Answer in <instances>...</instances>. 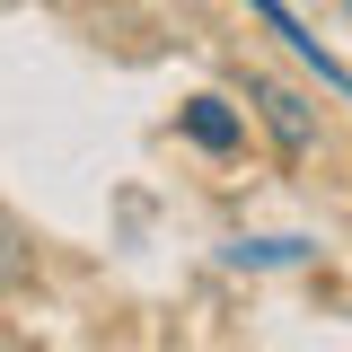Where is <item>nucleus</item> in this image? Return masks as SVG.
Masks as SVG:
<instances>
[{
  "mask_svg": "<svg viewBox=\"0 0 352 352\" xmlns=\"http://www.w3.org/2000/svg\"><path fill=\"white\" fill-rule=\"evenodd\" d=\"M185 132H194L203 150H229V141H238V115H229L220 97H185Z\"/></svg>",
  "mask_w": 352,
  "mask_h": 352,
  "instance_id": "20e7f679",
  "label": "nucleus"
},
{
  "mask_svg": "<svg viewBox=\"0 0 352 352\" xmlns=\"http://www.w3.org/2000/svg\"><path fill=\"white\" fill-rule=\"evenodd\" d=\"M344 9H352V0H344Z\"/></svg>",
  "mask_w": 352,
  "mask_h": 352,
  "instance_id": "423d86ee",
  "label": "nucleus"
},
{
  "mask_svg": "<svg viewBox=\"0 0 352 352\" xmlns=\"http://www.w3.org/2000/svg\"><path fill=\"white\" fill-rule=\"evenodd\" d=\"M247 9H256V18H264V27H273V36H282V44H291L300 62H317V80H326V88H352V71H344V62H335V53H326V44H317V36H308V27H300V18H291V9H282V0H247Z\"/></svg>",
  "mask_w": 352,
  "mask_h": 352,
  "instance_id": "f03ea898",
  "label": "nucleus"
},
{
  "mask_svg": "<svg viewBox=\"0 0 352 352\" xmlns=\"http://www.w3.org/2000/svg\"><path fill=\"white\" fill-rule=\"evenodd\" d=\"M36 282V238L18 229V212H0V291H27Z\"/></svg>",
  "mask_w": 352,
  "mask_h": 352,
  "instance_id": "7ed1b4c3",
  "label": "nucleus"
},
{
  "mask_svg": "<svg viewBox=\"0 0 352 352\" xmlns=\"http://www.w3.org/2000/svg\"><path fill=\"white\" fill-rule=\"evenodd\" d=\"M238 264H291V256H308L300 238H256V247H229Z\"/></svg>",
  "mask_w": 352,
  "mask_h": 352,
  "instance_id": "39448f33",
  "label": "nucleus"
},
{
  "mask_svg": "<svg viewBox=\"0 0 352 352\" xmlns=\"http://www.w3.org/2000/svg\"><path fill=\"white\" fill-rule=\"evenodd\" d=\"M247 97H256V115H264V132H273V150H282V159H308V150H317V106H308L300 88L247 80Z\"/></svg>",
  "mask_w": 352,
  "mask_h": 352,
  "instance_id": "f257e3e1",
  "label": "nucleus"
}]
</instances>
